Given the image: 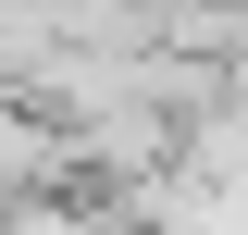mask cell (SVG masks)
Wrapping results in <instances>:
<instances>
[{
    "label": "cell",
    "instance_id": "cell-1",
    "mask_svg": "<svg viewBox=\"0 0 248 235\" xmlns=\"http://www.w3.org/2000/svg\"><path fill=\"white\" fill-rule=\"evenodd\" d=\"M13 235H112V223H87V210H50V198H25V210H13Z\"/></svg>",
    "mask_w": 248,
    "mask_h": 235
}]
</instances>
